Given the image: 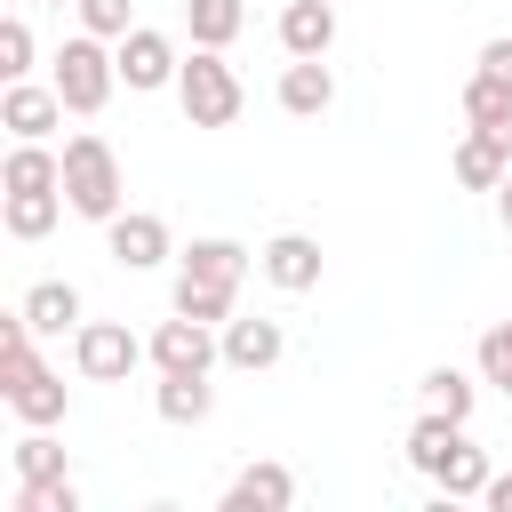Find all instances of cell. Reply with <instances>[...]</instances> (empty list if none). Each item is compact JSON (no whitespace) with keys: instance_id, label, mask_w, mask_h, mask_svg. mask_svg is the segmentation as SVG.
Instances as JSON below:
<instances>
[{"instance_id":"6da1fadb","label":"cell","mask_w":512,"mask_h":512,"mask_svg":"<svg viewBox=\"0 0 512 512\" xmlns=\"http://www.w3.org/2000/svg\"><path fill=\"white\" fill-rule=\"evenodd\" d=\"M64 200H72V216H88V224H112L120 200H128V184H120V152H112L96 128L64 136Z\"/></svg>"},{"instance_id":"7a4b0ae2","label":"cell","mask_w":512,"mask_h":512,"mask_svg":"<svg viewBox=\"0 0 512 512\" xmlns=\"http://www.w3.org/2000/svg\"><path fill=\"white\" fill-rule=\"evenodd\" d=\"M56 96H64V112H80V120H96L104 104H112V88H120V56H112V40H96V32H72L64 48H56Z\"/></svg>"},{"instance_id":"3957f363","label":"cell","mask_w":512,"mask_h":512,"mask_svg":"<svg viewBox=\"0 0 512 512\" xmlns=\"http://www.w3.org/2000/svg\"><path fill=\"white\" fill-rule=\"evenodd\" d=\"M240 72L224 64V48H192L184 56V72H176V104H184V120L192 128H232L240 120Z\"/></svg>"},{"instance_id":"277c9868","label":"cell","mask_w":512,"mask_h":512,"mask_svg":"<svg viewBox=\"0 0 512 512\" xmlns=\"http://www.w3.org/2000/svg\"><path fill=\"white\" fill-rule=\"evenodd\" d=\"M136 360H152V352H144V336H128V320H80L72 328V368L88 384H128Z\"/></svg>"},{"instance_id":"5b68a950","label":"cell","mask_w":512,"mask_h":512,"mask_svg":"<svg viewBox=\"0 0 512 512\" xmlns=\"http://www.w3.org/2000/svg\"><path fill=\"white\" fill-rule=\"evenodd\" d=\"M144 352H152V368H160V376H208V368L224 360V336H216L208 320H192V312H168V320L152 328V344H144Z\"/></svg>"},{"instance_id":"8992f818","label":"cell","mask_w":512,"mask_h":512,"mask_svg":"<svg viewBox=\"0 0 512 512\" xmlns=\"http://www.w3.org/2000/svg\"><path fill=\"white\" fill-rule=\"evenodd\" d=\"M104 256H112L120 272H160V264L176 256L168 216H152V208H120V216L104 224Z\"/></svg>"},{"instance_id":"52a82bcc","label":"cell","mask_w":512,"mask_h":512,"mask_svg":"<svg viewBox=\"0 0 512 512\" xmlns=\"http://www.w3.org/2000/svg\"><path fill=\"white\" fill-rule=\"evenodd\" d=\"M112 56H120V88H136V96L176 88V72H184V56H176V40L160 24H136L128 40H112Z\"/></svg>"},{"instance_id":"ba28073f","label":"cell","mask_w":512,"mask_h":512,"mask_svg":"<svg viewBox=\"0 0 512 512\" xmlns=\"http://www.w3.org/2000/svg\"><path fill=\"white\" fill-rule=\"evenodd\" d=\"M0 128L24 136V144H48V136L64 128V96H56V80H8V88H0Z\"/></svg>"},{"instance_id":"9c48e42d","label":"cell","mask_w":512,"mask_h":512,"mask_svg":"<svg viewBox=\"0 0 512 512\" xmlns=\"http://www.w3.org/2000/svg\"><path fill=\"white\" fill-rule=\"evenodd\" d=\"M256 272H264L280 296L320 288V240H312V232H272V240L256 248Z\"/></svg>"},{"instance_id":"30bf717a","label":"cell","mask_w":512,"mask_h":512,"mask_svg":"<svg viewBox=\"0 0 512 512\" xmlns=\"http://www.w3.org/2000/svg\"><path fill=\"white\" fill-rule=\"evenodd\" d=\"M216 504H224V512H288V504H296V472L272 464V456H264V464H240Z\"/></svg>"},{"instance_id":"8fae6325","label":"cell","mask_w":512,"mask_h":512,"mask_svg":"<svg viewBox=\"0 0 512 512\" xmlns=\"http://www.w3.org/2000/svg\"><path fill=\"white\" fill-rule=\"evenodd\" d=\"M216 336H224V368H240V376H264V368L288 352V328H280V320H264V312H256V320H240V312H232Z\"/></svg>"},{"instance_id":"7c38bea8","label":"cell","mask_w":512,"mask_h":512,"mask_svg":"<svg viewBox=\"0 0 512 512\" xmlns=\"http://www.w3.org/2000/svg\"><path fill=\"white\" fill-rule=\"evenodd\" d=\"M328 104H336L328 56H288V72H280V112H288V120H320Z\"/></svg>"},{"instance_id":"4fadbf2b","label":"cell","mask_w":512,"mask_h":512,"mask_svg":"<svg viewBox=\"0 0 512 512\" xmlns=\"http://www.w3.org/2000/svg\"><path fill=\"white\" fill-rule=\"evenodd\" d=\"M448 168H456V184H464V192H496V184L512 176V144H504L496 128H464V144H456V160H448Z\"/></svg>"},{"instance_id":"5bb4252c","label":"cell","mask_w":512,"mask_h":512,"mask_svg":"<svg viewBox=\"0 0 512 512\" xmlns=\"http://www.w3.org/2000/svg\"><path fill=\"white\" fill-rule=\"evenodd\" d=\"M280 48L288 56H328L336 48V0H288L280 8Z\"/></svg>"},{"instance_id":"9a60e30c","label":"cell","mask_w":512,"mask_h":512,"mask_svg":"<svg viewBox=\"0 0 512 512\" xmlns=\"http://www.w3.org/2000/svg\"><path fill=\"white\" fill-rule=\"evenodd\" d=\"M0 192H64V152H48V144H8V160H0Z\"/></svg>"},{"instance_id":"2e32d148","label":"cell","mask_w":512,"mask_h":512,"mask_svg":"<svg viewBox=\"0 0 512 512\" xmlns=\"http://www.w3.org/2000/svg\"><path fill=\"white\" fill-rule=\"evenodd\" d=\"M176 272H200V280H248L256 272V248H240V240H224V232H208V240H192V248H176Z\"/></svg>"},{"instance_id":"e0dca14e","label":"cell","mask_w":512,"mask_h":512,"mask_svg":"<svg viewBox=\"0 0 512 512\" xmlns=\"http://www.w3.org/2000/svg\"><path fill=\"white\" fill-rule=\"evenodd\" d=\"M16 312H24L40 336H64V328H80V312H88V304H80V288H72V280H32Z\"/></svg>"},{"instance_id":"ac0fdd59","label":"cell","mask_w":512,"mask_h":512,"mask_svg":"<svg viewBox=\"0 0 512 512\" xmlns=\"http://www.w3.org/2000/svg\"><path fill=\"white\" fill-rule=\"evenodd\" d=\"M464 440H472V432H464L456 416H440V408H424V416L408 424V464H416V472L432 480V472H440V464H448V456H456Z\"/></svg>"},{"instance_id":"d6986e66","label":"cell","mask_w":512,"mask_h":512,"mask_svg":"<svg viewBox=\"0 0 512 512\" xmlns=\"http://www.w3.org/2000/svg\"><path fill=\"white\" fill-rule=\"evenodd\" d=\"M64 208H72L64 192H0V224H8V240H48Z\"/></svg>"},{"instance_id":"ffe728a7","label":"cell","mask_w":512,"mask_h":512,"mask_svg":"<svg viewBox=\"0 0 512 512\" xmlns=\"http://www.w3.org/2000/svg\"><path fill=\"white\" fill-rule=\"evenodd\" d=\"M232 304H240V288H232V280L176 272V288H168V312H192V320H208V328H224V320H232Z\"/></svg>"},{"instance_id":"44dd1931","label":"cell","mask_w":512,"mask_h":512,"mask_svg":"<svg viewBox=\"0 0 512 512\" xmlns=\"http://www.w3.org/2000/svg\"><path fill=\"white\" fill-rule=\"evenodd\" d=\"M0 400L16 408V424H64V408H72V392H64V376H48V368H32L24 384H8Z\"/></svg>"},{"instance_id":"7402d4cb","label":"cell","mask_w":512,"mask_h":512,"mask_svg":"<svg viewBox=\"0 0 512 512\" xmlns=\"http://www.w3.org/2000/svg\"><path fill=\"white\" fill-rule=\"evenodd\" d=\"M152 408H160V424H208L216 416V384L208 376H160Z\"/></svg>"},{"instance_id":"603a6c76","label":"cell","mask_w":512,"mask_h":512,"mask_svg":"<svg viewBox=\"0 0 512 512\" xmlns=\"http://www.w3.org/2000/svg\"><path fill=\"white\" fill-rule=\"evenodd\" d=\"M488 480H496V464H488V448H456L440 472H432V488H440V504H472V496H488Z\"/></svg>"},{"instance_id":"cb8c5ba5","label":"cell","mask_w":512,"mask_h":512,"mask_svg":"<svg viewBox=\"0 0 512 512\" xmlns=\"http://www.w3.org/2000/svg\"><path fill=\"white\" fill-rule=\"evenodd\" d=\"M416 400H424V408H440V416H456V424H472V400H480V392H472V376H464V368H448V360H440V368H424V376H416Z\"/></svg>"},{"instance_id":"d4e9b609","label":"cell","mask_w":512,"mask_h":512,"mask_svg":"<svg viewBox=\"0 0 512 512\" xmlns=\"http://www.w3.org/2000/svg\"><path fill=\"white\" fill-rule=\"evenodd\" d=\"M184 24H192V48H232L248 8L240 0H184Z\"/></svg>"},{"instance_id":"484cf974","label":"cell","mask_w":512,"mask_h":512,"mask_svg":"<svg viewBox=\"0 0 512 512\" xmlns=\"http://www.w3.org/2000/svg\"><path fill=\"white\" fill-rule=\"evenodd\" d=\"M8 464H16V480H64V448H56L48 424H24V440L8 448Z\"/></svg>"},{"instance_id":"4316f807","label":"cell","mask_w":512,"mask_h":512,"mask_svg":"<svg viewBox=\"0 0 512 512\" xmlns=\"http://www.w3.org/2000/svg\"><path fill=\"white\" fill-rule=\"evenodd\" d=\"M464 120H472V128H504V120H512V80L472 72V80H464Z\"/></svg>"},{"instance_id":"83f0119b","label":"cell","mask_w":512,"mask_h":512,"mask_svg":"<svg viewBox=\"0 0 512 512\" xmlns=\"http://www.w3.org/2000/svg\"><path fill=\"white\" fill-rule=\"evenodd\" d=\"M472 360H480V384H496V392L512 400V312L480 328V352H472Z\"/></svg>"},{"instance_id":"f1b7e54d","label":"cell","mask_w":512,"mask_h":512,"mask_svg":"<svg viewBox=\"0 0 512 512\" xmlns=\"http://www.w3.org/2000/svg\"><path fill=\"white\" fill-rule=\"evenodd\" d=\"M8 512H80V488H72V472L64 480H16Z\"/></svg>"},{"instance_id":"f546056e","label":"cell","mask_w":512,"mask_h":512,"mask_svg":"<svg viewBox=\"0 0 512 512\" xmlns=\"http://www.w3.org/2000/svg\"><path fill=\"white\" fill-rule=\"evenodd\" d=\"M80 32H96V40H128V32H136V0H80Z\"/></svg>"},{"instance_id":"4dcf8cb0","label":"cell","mask_w":512,"mask_h":512,"mask_svg":"<svg viewBox=\"0 0 512 512\" xmlns=\"http://www.w3.org/2000/svg\"><path fill=\"white\" fill-rule=\"evenodd\" d=\"M0 80H32V24L24 16L0 24Z\"/></svg>"},{"instance_id":"1f68e13d","label":"cell","mask_w":512,"mask_h":512,"mask_svg":"<svg viewBox=\"0 0 512 512\" xmlns=\"http://www.w3.org/2000/svg\"><path fill=\"white\" fill-rule=\"evenodd\" d=\"M480 72H496V80H512V40L496 32V40H480Z\"/></svg>"},{"instance_id":"d6a6232c","label":"cell","mask_w":512,"mask_h":512,"mask_svg":"<svg viewBox=\"0 0 512 512\" xmlns=\"http://www.w3.org/2000/svg\"><path fill=\"white\" fill-rule=\"evenodd\" d=\"M480 504H488V512H512V472H496V480H488V496H480Z\"/></svg>"},{"instance_id":"836d02e7","label":"cell","mask_w":512,"mask_h":512,"mask_svg":"<svg viewBox=\"0 0 512 512\" xmlns=\"http://www.w3.org/2000/svg\"><path fill=\"white\" fill-rule=\"evenodd\" d=\"M496 208H504V232H512V176L496 184Z\"/></svg>"},{"instance_id":"e575fe53","label":"cell","mask_w":512,"mask_h":512,"mask_svg":"<svg viewBox=\"0 0 512 512\" xmlns=\"http://www.w3.org/2000/svg\"><path fill=\"white\" fill-rule=\"evenodd\" d=\"M40 8H80V0H40Z\"/></svg>"}]
</instances>
